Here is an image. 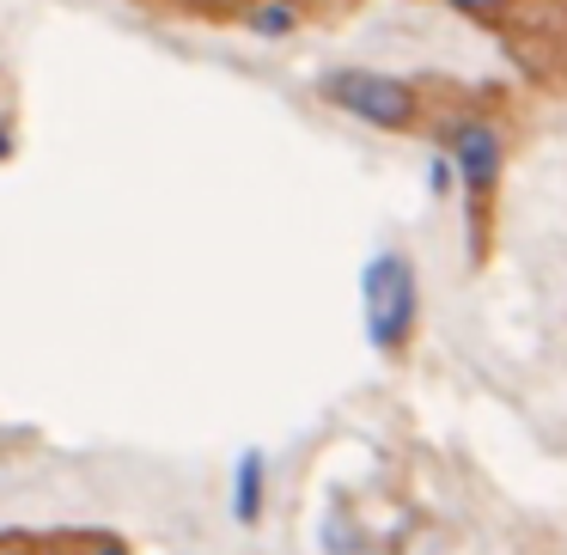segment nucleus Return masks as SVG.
I'll use <instances>...</instances> for the list:
<instances>
[{"label":"nucleus","mask_w":567,"mask_h":555,"mask_svg":"<svg viewBox=\"0 0 567 555\" xmlns=\"http://www.w3.org/2000/svg\"><path fill=\"white\" fill-rule=\"evenodd\" d=\"M360 299H367V342L379 354H403L415 342V318H421V287L403 250H379L360 275Z\"/></svg>","instance_id":"nucleus-1"},{"label":"nucleus","mask_w":567,"mask_h":555,"mask_svg":"<svg viewBox=\"0 0 567 555\" xmlns=\"http://www.w3.org/2000/svg\"><path fill=\"white\" fill-rule=\"evenodd\" d=\"M318 92L336 111L360 116V123H372V129H415V116H421L415 86L396 80V74H379V68H336V74L318 80Z\"/></svg>","instance_id":"nucleus-2"},{"label":"nucleus","mask_w":567,"mask_h":555,"mask_svg":"<svg viewBox=\"0 0 567 555\" xmlns=\"http://www.w3.org/2000/svg\"><path fill=\"white\" fill-rule=\"evenodd\" d=\"M445 165H452V184H464V196L476 208H488L494 184H501V165H506V141L488 116H457L452 135H445Z\"/></svg>","instance_id":"nucleus-3"},{"label":"nucleus","mask_w":567,"mask_h":555,"mask_svg":"<svg viewBox=\"0 0 567 555\" xmlns=\"http://www.w3.org/2000/svg\"><path fill=\"white\" fill-rule=\"evenodd\" d=\"M262 501H269V458H262V445H250L233 470V518L238 525H257Z\"/></svg>","instance_id":"nucleus-4"},{"label":"nucleus","mask_w":567,"mask_h":555,"mask_svg":"<svg viewBox=\"0 0 567 555\" xmlns=\"http://www.w3.org/2000/svg\"><path fill=\"white\" fill-rule=\"evenodd\" d=\"M452 13H464V19H476V25H513V19H525L530 13V0H445ZM530 25H543L555 38V25H561V13H530Z\"/></svg>","instance_id":"nucleus-5"},{"label":"nucleus","mask_w":567,"mask_h":555,"mask_svg":"<svg viewBox=\"0 0 567 555\" xmlns=\"http://www.w3.org/2000/svg\"><path fill=\"white\" fill-rule=\"evenodd\" d=\"M293 25H299L293 0H269V7H257V13H250V31H257V38H287Z\"/></svg>","instance_id":"nucleus-6"},{"label":"nucleus","mask_w":567,"mask_h":555,"mask_svg":"<svg viewBox=\"0 0 567 555\" xmlns=\"http://www.w3.org/2000/svg\"><path fill=\"white\" fill-rule=\"evenodd\" d=\"M433 196H445V189H452V165H445V153H440V160H433Z\"/></svg>","instance_id":"nucleus-7"},{"label":"nucleus","mask_w":567,"mask_h":555,"mask_svg":"<svg viewBox=\"0 0 567 555\" xmlns=\"http://www.w3.org/2000/svg\"><path fill=\"white\" fill-rule=\"evenodd\" d=\"M0 160H13V129L0 123Z\"/></svg>","instance_id":"nucleus-8"},{"label":"nucleus","mask_w":567,"mask_h":555,"mask_svg":"<svg viewBox=\"0 0 567 555\" xmlns=\"http://www.w3.org/2000/svg\"><path fill=\"white\" fill-rule=\"evenodd\" d=\"M0 555H13V549H0Z\"/></svg>","instance_id":"nucleus-9"}]
</instances>
